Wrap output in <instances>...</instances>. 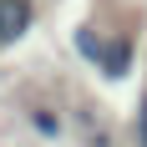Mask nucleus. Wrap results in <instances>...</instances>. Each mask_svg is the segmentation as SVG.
I'll return each mask as SVG.
<instances>
[{
	"mask_svg": "<svg viewBox=\"0 0 147 147\" xmlns=\"http://www.w3.org/2000/svg\"><path fill=\"white\" fill-rule=\"evenodd\" d=\"M30 26H36V5L30 0H0V51L15 46Z\"/></svg>",
	"mask_w": 147,
	"mask_h": 147,
	"instance_id": "obj_1",
	"label": "nucleus"
},
{
	"mask_svg": "<svg viewBox=\"0 0 147 147\" xmlns=\"http://www.w3.org/2000/svg\"><path fill=\"white\" fill-rule=\"evenodd\" d=\"M132 66H137V41H132V36H112V41H107V56H102V66H96V71H102L107 81H127V76H132Z\"/></svg>",
	"mask_w": 147,
	"mask_h": 147,
	"instance_id": "obj_2",
	"label": "nucleus"
},
{
	"mask_svg": "<svg viewBox=\"0 0 147 147\" xmlns=\"http://www.w3.org/2000/svg\"><path fill=\"white\" fill-rule=\"evenodd\" d=\"M26 122H30V132L41 142H61L66 137V122H61V112L51 102H26Z\"/></svg>",
	"mask_w": 147,
	"mask_h": 147,
	"instance_id": "obj_3",
	"label": "nucleus"
},
{
	"mask_svg": "<svg viewBox=\"0 0 147 147\" xmlns=\"http://www.w3.org/2000/svg\"><path fill=\"white\" fill-rule=\"evenodd\" d=\"M107 41H112V36H102L96 26H76V30H71L76 56H81V61H91V66H102V56H107Z\"/></svg>",
	"mask_w": 147,
	"mask_h": 147,
	"instance_id": "obj_4",
	"label": "nucleus"
},
{
	"mask_svg": "<svg viewBox=\"0 0 147 147\" xmlns=\"http://www.w3.org/2000/svg\"><path fill=\"white\" fill-rule=\"evenodd\" d=\"M137 147H147V96H142V107H137Z\"/></svg>",
	"mask_w": 147,
	"mask_h": 147,
	"instance_id": "obj_5",
	"label": "nucleus"
}]
</instances>
